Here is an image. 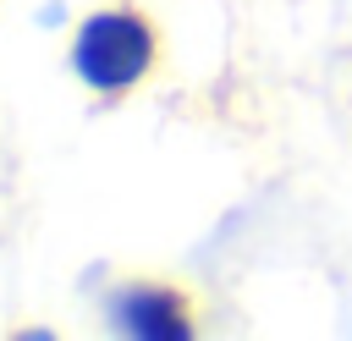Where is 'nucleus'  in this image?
Returning a JSON list of instances; mask_svg holds the SVG:
<instances>
[{"label":"nucleus","mask_w":352,"mask_h":341,"mask_svg":"<svg viewBox=\"0 0 352 341\" xmlns=\"http://www.w3.org/2000/svg\"><path fill=\"white\" fill-rule=\"evenodd\" d=\"M72 77L99 94V99H121L132 88L148 82V72L160 66V28L143 6L132 0H116V6H99L88 11L77 28H72Z\"/></svg>","instance_id":"1"},{"label":"nucleus","mask_w":352,"mask_h":341,"mask_svg":"<svg viewBox=\"0 0 352 341\" xmlns=\"http://www.w3.org/2000/svg\"><path fill=\"white\" fill-rule=\"evenodd\" d=\"M104 319L116 336H132V341H187L192 336V302L170 280H121L104 297Z\"/></svg>","instance_id":"2"}]
</instances>
